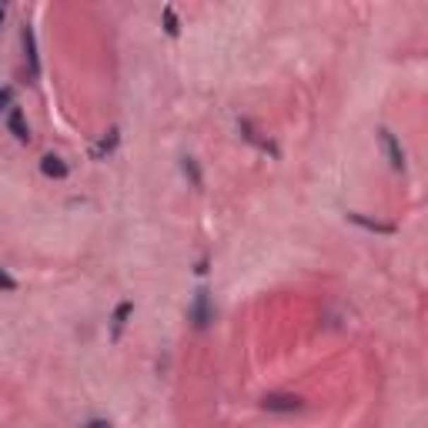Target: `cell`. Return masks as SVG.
Segmentation results:
<instances>
[{"label": "cell", "mask_w": 428, "mask_h": 428, "mask_svg": "<svg viewBox=\"0 0 428 428\" xmlns=\"http://www.w3.org/2000/svg\"><path fill=\"white\" fill-rule=\"evenodd\" d=\"M7 131H11L13 138L20 141V144H27L30 141V127H27V117H24V111L13 104L11 111H7Z\"/></svg>", "instance_id": "52a82bcc"}, {"label": "cell", "mask_w": 428, "mask_h": 428, "mask_svg": "<svg viewBox=\"0 0 428 428\" xmlns=\"http://www.w3.org/2000/svg\"><path fill=\"white\" fill-rule=\"evenodd\" d=\"M378 144H381V151H385V157H388L391 167H395V171H405V148H402V141L395 138L388 127H381V131H378Z\"/></svg>", "instance_id": "3957f363"}, {"label": "cell", "mask_w": 428, "mask_h": 428, "mask_svg": "<svg viewBox=\"0 0 428 428\" xmlns=\"http://www.w3.org/2000/svg\"><path fill=\"white\" fill-rule=\"evenodd\" d=\"M40 171H44V177H54V181H64V177L71 174V167H67V161H64L61 154H44L40 157Z\"/></svg>", "instance_id": "ba28073f"}, {"label": "cell", "mask_w": 428, "mask_h": 428, "mask_svg": "<svg viewBox=\"0 0 428 428\" xmlns=\"http://www.w3.org/2000/svg\"><path fill=\"white\" fill-rule=\"evenodd\" d=\"M117 144H121V131H117V127H111V131H107V134H104V138L97 141L94 148H90V157H94V161H107V157L117 151Z\"/></svg>", "instance_id": "5b68a950"}, {"label": "cell", "mask_w": 428, "mask_h": 428, "mask_svg": "<svg viewBox=\"0 0 428 428\" xmlns=\"http://www.w3.org/2000/svg\"><path fill=\"white\" fill-rule=\"evenodd\" d=\"M13 107V88H0V114H7Z\"/></svg>", "instance_id": "5bb4252c"}, {"label": "cell", "mask_w": 428, "mask_h": 428, "mask_svg": "<svg viewBox=\"0 0 428 428\" xmlns=\"http://www.w3.org/2000/svg\"><path fill=\"white\" fill-rule=\"evenodd\" d=\"M238 131H241V138L248 141V144H254V148H261V151H268V154H275V157H278V148L271 144V141L261 138V131H258L251 121H244V117H241V121H238Z\"/></svg>", "instance_id": "8992f818"}, {"label": "cell", "mask_w": 428, "mask_h": 428, "mask_svg": "<svg viewBox=\"0 0 428 428\" xmlns=\"http://www.w3.org/2000/svg\"><path fill=\"white\" fill-rule=\"evenodd\" d=\"M0 24H4V7H0Z\"/></svg>", "instance_id": "e0dca14e"}, {"label": "cell", "mask_w": 428, "mask_h": 428, "mask_svg": "<svg viewBox=\"0 0 428 428\" xmlns=\"http://www.w3.org/2000/svg\"><path fill=\"white\" fill-rule=\"evenodd\" d=\"M208 265H211V258H208V254H204L201 261H198V268H194V271H198V275H208Z\"/></svg>", "instance_id": "2e32d148"}, {"label": "cell", "mask_w": 428, "mask_h": 428, "mask_svg": "<svg viewBox=\"0 0 428 428\" xmlns=\"http://www.w3.org/2000/svg\"><path fill=\"white\" fill-rule=\"evenodd\" d=\"M0 291H17V278L7 268H0Z\"/></svg>", "instance_id": "4fadbf2b"}, {"label": "cell", "mask_w": 428, "mask_h": 428, "mask_svg": "<svg viewBox=\"0 0 428 428\" xmlns=\"http://www.w3.org/2000/svg\"><path fill=\"white\" fill-rule=\"evenodd\" d=\"M348 221H352V225H358V227H365V231H375V234H395V231H398V227L391 225V221H378V218H365V214H358V211L348 214Z\"/></svg>", "instance_id": "9c48e42d"}, {"label": "cell", "mask_w": 428, "mask_h": 428, "mask_svg": "<svg viewBox=\"0 0 428 428\" xmlns=\"http://www.w3.org/2000/svg\"><path fill=\"white\" fill-rule=\"evenodd\" d=\"M261 408L271 412V415H291V412H302L304 398L302 395H291V391H271L261 398Z\"/></svg>", "instance_id": "7a4b0ae2"}, {"label": "cell", "mask_w": 428, "mask_h": 428, "mask_svg": "<svg viewBox=\"0 0 428 428\" xmlns=\"http://www.w3.org/2000/svg\"><path fill=\"white\" fill-rule=\"evenodd\" d=\"M81 428H114V425L107 422V418H90V422H84Z\"/></svg>", "instance_id": "9a60e30c"}, {"label": "cell", "mask_w": 428, "mask_h": 428, "mask_svg": "<svg viewBox=\"0 0 428 428\" xmlns=\"http://www.w3.org/2000/svg\"><path fill=\"white\" fill-rule=\"evenodd\" d=\"M20 44H24V61L30 67V77H40V54H37V40H34V27L24 24L20 30Z\"/></svg>", "instance_id": "277c9868"}, {"label": "cell", "mask_w": 428, "mask_h": 428, "mask_svg": "<svg viewBox=\"0 0 428 428\" xmlns=\"http://www.w3.org/2000/svg\"><path fill=\"white\" fill-rule=\"evenodd\" d=\"M181 174L191 181V188H201V184H204L201 167H198V161H194V157H181Z\"/></svg>", "instance_id": "8fae6325"}, {"label": "cell", "mask_w": 428, "mask_h": 428, "mask_svg": "<svg viewBox=\"0 0 428 428\" xmlns=\"http://www.w3.org/2000/svg\"><path fill=\"white\" fill-rule=\"evenodd\" d=\"M131 311H134V302H121L117 308H114V315H111V341L121 338V331H124Z\"/></svg>", "instance_id": "30bf717a"}, {"label": "cell", "mask_w": 428, "mask_h": 428, "mask_svg": "<svg viewBox=\"0 0 428 428\" xmlns=\"http://www.w3.org/2000/svg\"><path fill=\"white\" fill-rule=\"evenodd\" d=\"M188 321L198 328V331H204V328L214 321V304H211V291H208V288H198L194 295H191Z\"/></svg>", "instance_id": "6da1fadb"}, {"label": "cell", "mask_w": 428, "mask_h": 428, "mask_svg": "<svg viewBox=\"0 0 428 428\" xmlns=\"http://www.w3.org/2000/svg\"><path fill=\"white\" fill-rule=\"evenodd\" d=\"M161 20H164V34H167V37H177V34H181V20H177V11L171 4L161 11Z\"/></svg>", "instance_id": "7c38bea8"}]
</instances>
